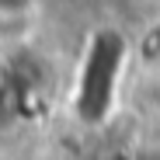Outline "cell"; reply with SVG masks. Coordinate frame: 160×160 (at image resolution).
Returning <instances> with one entry per match:
<instances>
[{"instance_id": "6da1fadb", "label": "cell", "mask_w": 160, "mask_h": 160, "mask_svg": "<svg viewBox=\"0 0 160 160\" xmlns=\"http://www.w3.org/2000/svg\"><path fill=\"white\" fill-rule=\"evenodd\" d=\"M42 7V0H0V21H21L32 18Z\"/></svg>"}]
</instances>
